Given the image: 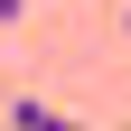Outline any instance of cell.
Here are the masks:
<instances>
[{"mask_svg":"<svg viewBox=\"0 0 131 131\" xmlns=\"http://www.w3.org/2000/svg\"><path fill=\"white\" fill-rule=\"evenodd\" d=\"M0 122H9V131H84V122H75L66 103H38V94H19V103L0 112Z\"/></svg>","mask_w":131,"mask_h":131,"instance_id":"1","label":"cell"},{"mask_svg":"<svg viewBox=\"0 0 131 131\" xmlns=\"http://www.w3.org/2000/svg\"><path fill=\"white\" fill-rule=\"evenodd\" d=\"M19 19H28V0H0V28H19Z\"/></svg>","mask_w":131,"mask_h":131,"instance_id":"2","label":"cell"},{"mask_svg":"<svg viewBox=\"0 0 131 131\" xmlns=\"http://www.w3.org/2000/svg\"><path fill=\"white\" fill-rule=\"evenodd\" d=\"M122 38H131V9H122Z\"/></svg>","mask_w":131,"mask_h":131,"instance_id":"3","label":"cell"},{"mask_svg":"<svg viewBox=\"0 0 131 131\" xmlns=\"http://www.w3.org/2000/svg\"><path fill=\"white\" fill-rule=\"evenodd\" d=\"M0 112H9V103H0Z\"/></svg>","mask_w":131,"mask_h":131,"instance_id":"4","label":"cell"},{"mask_svg":"<svg viewBox=\"0 0 131 131\" xmlns=\"http://www.w3.org/2000/svg\"><path fill=\"white\" fill-rule=\"evenodd\" d=\"M122 131H131V122H122Z\"/></svg>","mask_w":131,"mask_h":131,"instance_id":"5","label":"cell"}]
</instances>
